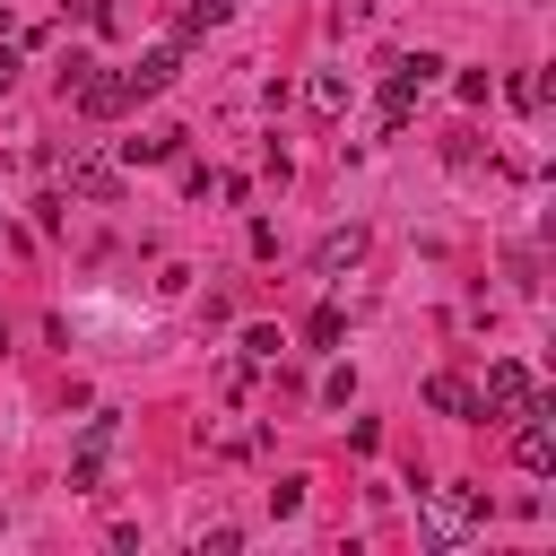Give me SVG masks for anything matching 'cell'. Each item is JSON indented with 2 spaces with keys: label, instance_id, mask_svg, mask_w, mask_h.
<instances>
[{
  "label": "cell",
  "instance_id": "6da1fadb",
  "mask_svg": "<svg viewBox=\"0 0 556 556\" xmlns=\"http://www.w3.org/2000/svg\"><path fill=\"white\" fill-rule=\"evenodd\" d=\"M478 521H486V486H434L426 495V539L434 547H460Z\"/></svg>",
  "mask_w": 556,
  "mask_h": 556
},
{
  "label": "cell",
  "instance_id": "7a4b0ae2",
  "mask_svg": "<svg viewBox=\"0 0 556 556\" xmlns=\"http://www.w3.org/2000/svg\"><path fill=\"white\" fill-rule=\"evenodd\" d=\"M530 408H539L530 365H521V356H495V365H486V391H478V417H530Z\"/></svg>",
  "mask_w": 556,
  "mask_h": 556
},
{
  "label": "cell",
  "instance_id": "3957f363",
  "mask_svg": "<svg viewBox=\"0 0 556 556\" xmlns=\"http://www.w3.org/2000/svg\"><path fill=\"white\" fill-rule=\"evenodd\" d=\"M434 70H443L434 52H408V61H400V70L382 78V130H400V122H408V104H417V96L434 87Z\"/></svg>",
  "mask_w": 556,
  "mask_h": 556
},
{
  "label": "cell",
  "instance_id": "277c9868",
  "mask_svg": "<svg viewBox=\"0 0 556 556\" xmlns=\"http://www.w3.org/2000/svg\"><path fill=\"white\" fill-rule=\"evenodd\" d=\"M61 96H70L87 122H113V113H130V87H122V70H113V78H87V70H78Z\"/></svg>",
  "mask_w": 556,
  "mask_h": 556
},
{
  "label": "cell",
  "instance_id": "5b68a950",
  "mask_svg": "<svg viewBox=\"0 0 556 556\" xmlns=\"http://www.w3.org/2000/svg\"><path fill=\"white\" fill-rule=\"evenodd\" d=\"M174 70H182V52H174V43H156V52H139V61L122 70V87H130V104H139V96H156V87H174Z\"/></svg>",
  "mask_w": 556,
  "mask_h": 556
},
{
  "label": "cell",
  "instance_id": "8992f818",
  "mask_svg": "<svg viewBox=\"0 0 556 556\" xmlns=\"http://www.w3.org/2000/svg\"><path fill=\"white\" fill-rule=\"evenodd\" d=\"M356 261H365V226H330V235L313 243V269H321V278H348Z\"/></svg>",
  "mask_w": 556,
  "mask_h": 556
},
{
  "label": "cell",
  "instance_id": "52a82bcc",
  "mask_svg": "<svg viewBox=\"0 0 556 556\" xmlns=\"http://www.w3.org/2000/svg\"><path fill=\"white\" fill-rule=\"evenodd\" d=\"M513 460H521L530 478H547V469H556V434H547V408H530V426L513 434Z\"/></svg>",
  "mask_w": 556,
  "mask_h": 556
},
{
  "label": "cell",
  "instance_id": "ba28073f",
  "mask_svg": "<svg viewBox=\"0 0 556 556\" xmlns=\"http://www.w3.org/2000/svg\"><path fill=\"white\" fill-rule=\"evenodd\" d=\"M70 191H78V200H113V191H122V165H113V156H70Z\"/></svg>",
  "mask_w": 556,
  "mask_h": 556
},
{
  "label": "cell",
  "instance_id": "9c48e42d",
  "mask_svg": "<svg viewBox=\"0 0 556 556\" xmlns=\"http://www.w3.org/2000/svg\"><path fill=\"white\" fill-rule=\"evenodd\" d=\"M122 156H130V165H165V156H182V130L156 122V130H139V139H122Z\"/></svg>",
  "mask_w": 556,
  "mask_h": 556
},
{
  "label": "cell",
  "instance_id": "30bf717a",
  "mask_svg": "<svg viewBox=\"0 0 556 556\" xmlns=\"http://www.w3.org/2000/svg\"><path fill=\"white\" fill-rule=\"evenodd\" d=\"M426 408H443V417H478V391H469L460 374H434V382H426Z\"/></svg>",
  "mask_w": 556,
  "mask_h": 556
},
{
  "label": "cell",
  "instance_id": "8fae6325",
  "mask_svg": "<svg viewBox=\"0 0 556 556\" xmlns=\"http://www.w3.org/2000/svg\"><path fill=\"white\" fill-rule=\"evenodd\" d=\"M226 17H235V0H182L174 35H208V26H226Z\"/></svg>",
  "mask_w": 556,
  "mask_h": 556
},
{
  "label": "cell",
  "instance_id": "7c38bea8",
  "mask_svg": "<svg viewBox=\"0 0 556 556\" xmlns=\"http://www.w3.org/2000/svg\"><path fill=\"white\" fill-rule=\"evenodd\" d=\"M313 113H348V78H339V70L313 78Z\"/></svg>",
  "mask_w": 556,
  "mask_h": 556
},
{
  "label": "cell",
  "instance_id": "4fadbf2b",
  "mask_svg": "<svg viewBox=\"0 0 556 556\" xmlns=\"http://www.w3.org/2000/svg\"><path fill=\"white\" fill-rule=\"evenodd\" d=\"M304 330H313V339H321V348H339V339H348V313H339V304H321V313H313V321H304Z\"/></svg>",
  "mask_w": 556,
  "mask_h": 556
},
{
  "label": "cell",
  "instance_id": "5bb4252c",
  "mask_svg": "<svg viewBox=\"0 0 556 556\" xmlns=\"http://www.w3.org/2000/svg\"><path fill=\"white\" fill-rule=\"evenodd\" d=\"M513 104H521V113H539V104H547V78H539V70H521V78H513Z\"/></svg>",
  "mask_w": 556,
  "mask_h": 556
},
{
  "label": "cell",
  "instance_id": "9a60e30c",
  "mask_svg": "<svg viewBox=\"0 0 556 556\" xmlns=\"http://www.w3.org/2000/svg\"><path fill=\"white\" fill-rule=\"evenodd\" d=\"M269 513H278V521L304 513V478H278V486H269Z\"/></svg>",
  "mask_w": 556,
  "mask_h": 556
},
{
  "label": "cell",
  "instance_id": "2e32d148",
  "mask_svg": "<svg viewBox=\"0 0 556 556\" xmlns=\"http://www.w3.org/2000/svg\"><path fill=\"white\" fill-rule=\"evenodd\" d=\"M278 348H287V339H278V330H243V356H252V365H269V356H278Z\"/></svg>",
  "mask_w": 556,
  "mask_h": 556
},
{
  "label": "cell",
  "instance_id": "e0dca14e",
  "mask_svg": "<svg viewBox=\"0 0 556 556\" xmlns=\"http://www.w3.org/2000/svg\"><path fill=\"white\" fill-rule=\"evenodd\" d=\"M321 400H330V408H348V400H356V374H348V365H330V382H321Z\"/></svg>",
  "mask_w": 556,
  "mask_h": 556
},
{
  "label": "cell",
  "instance_id": "ac0fdd59",
  "mask_svg": "<svg viewBox=\"0 0 556 556\" xmlns=\"http://www.w3.org/2000/svg\"><path fill=\"white\" fill-rule=\"evenodd\" d=\"M9 87H17V61H9V52H0V96H9Z\"/></svg>",
  "mask_w": 556,
  "mask_h": 556
},
{
  "label": "cell",
  "instance_id": "d6986e66",
  "mask_svg": "<svg viewBox=\"0 0 556 556\" xmlns=\"http://www.w3.org/2000/svg\"><path fill=\"white\" fill-rule=\"evenodd\" d=\"M0 43H9V9H0Z\"/></svg>",
  "mask_w": 556,
  "mask_h": 556
}]
</instances>
